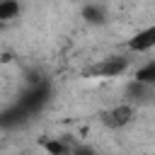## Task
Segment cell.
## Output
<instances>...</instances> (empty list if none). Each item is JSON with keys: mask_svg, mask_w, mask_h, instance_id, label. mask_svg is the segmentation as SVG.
<instances>
[{"mask_svg": "<svg viewBox=\"0 0 155 155\" xmlns=\"http://www.w3.org/2000/svg\"><path fill=\"white\" fill-rule=\"evenodd\" d=\"M19 12V2L17 0H0V22L12 19Z\"/></svg>", "mask_w": 155, "mask_h": 155, "instance_id": "4", "label": "cell"}, {"mask_svg": "<svg viewBox=\"0 0 155 155\" xmlns=\"http://www.w3.org/2000/svg\"><path fill=\"white\" fill-rule=\"evenodd\" d=\"M153 46H155V27H148V29L138 31V34L128 41V48H131V51H136V53L148 51V48H153Z\"/></svg>", "mask_w": 155, "mask_h": 155, "instance_id": "2", "label": "cell"}, {"mask_svg": "<svg viewBox=\"0 0 155 155\" xmlns=\"http://www.w3.org/2000/svg\"><path fill=\"white\" fill-rule=\"evenodd\" d=\"M138 80H145V82H148V80H155V63H150L148 68H143V70L138 73Z\"/></svg>", "mask_w": 155, "mask_h": 155, "instance_id": "7", "label": "cell"}, {"mask_svg": "<svg viewBox=\"0 0 155 155\" xmlns=\"http://www.w3.org/2000/svg\"><path fill=\"white\" fill-rule=\"evenodd\" d=\"M133 119V109L131 107H114L111 111H107L104 114V124L109 126V128H121V126H126L128 121Z\"/></svg>", "mask_w": 155, "mask_h": 155, "instance_id": "1", "label": "cell"}, {"mask_svg": "<svg viewBox=\"0 0 155 155\" xmlns=\"http://www.w3.org/2000/svg\"><path fill=\"white\" fill-rule=\"evenodd\" d=\"M44 148H46L48 153H56V155H58V153H65V150H68V148H65L63 143H58V140H48V143H44Z\"/></svg>", "mask_w": 155, "mask_h": 155, "instance_id": "6", "label": "cell"}, {"mask_svg": "<svg viewBox=\"0 0 155 155\" xmlns=\"http://www.w3.org/2000/svg\"><path fill=\"white\" fill-rule=\"evenodd\" d=\"M126 70V61L124 58H107V61H102L99 65H94L90 73L92 75H107V78H111V75H119V73H124Z\"/></svg>", "mask_w": 155, "mask_h": 155, "instance_id": "3", "label": "cell"}, {"mask_svg": "<svg viewBox=\"0 0 155 155\" xmlns=\"http://www.w3.org/2000/svg\"><path fill=\"white\" fill-rule=\"evenodd\" d=\"M82 17H85L87 22H102V19H104V15H102L99 7H85V10H82Z\"/></svg>", "mask_w": 155, "mask_h": 155, "instance_id": "5", "label": "cell"}]
</instances>
